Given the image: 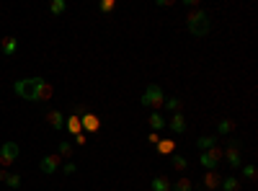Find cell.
Listing matches in <instances>:
<instances>
[{"mask_svg": "<svg viewBox=\"0 0 258 191\" xmlns=\"http://www.w3.org/2000/svg\"><path fill=\"white\" fill-rule=\"evenodd\" d=\"M140 104L142 106H147V109H155V111H160L163 109V104H165V93H163V88L160 85H147L145 88V93H142V98H140Z\"/></svg>", "mask_w": 258, "mask_h": 191, "instance_id": "obj_3", "label": "cell"}, {"mask_svg": "<svg viewBox=\"0 0 258 191\" xmlns=\"http://www.w3.org/2000/svg\"><path fill=\"white\" fill-rule=\"evenodd\" d=\"M232 129H235V121L232 119H222L217 124V134H230Z\"/></svg>", "mask_w": 258, "mask_h": 191, "instance_id": "obj_23", "label": "cell"}, {"mask_svg": "<svg viewBox=\"0 0 258 191\" xmlns=\"http://www.w3.org/2000/svg\"><path fill=\"white\" fill-rule=\"evenodd\" d=\"M243 176L248 178V181H256V168L253 165H243Z\"/></svg>", "mask_w": 258, "mask_h": 191, "instance_id": "obj_28", "label": "cell"}, {"mask_svg": "<svg viewBox=\"0 0 258 191\" xmlns=\"http://www.w3.org/2000/svg\"><path fill=\"white\" fill-rule=\"evenodd\" d=\"M16 49H18L16 37H3V39H0V52H3V57H13Z\"/></svg>", "mask_w": 258, "mask_h": 191, "instance_id": "obj_9", "label": "cell"}, {"mask_svg": "<svg viewBox=\"0 0 258 191\" xmlns=\"http://www.w3.org/2000/svg\"><path fill=\"white\" fill-rule=\"evenodd\" d=\"M65 129H67V132H70V134H75V137H77V134H80V132H83V124H80V116H77V114H73V116H67V119H65Z\"/></svg>", "mask_w": 258, "mask_h": 191, "instance_id": "obj_12", "label": "cell"}, {"mask_svg": "<svg viewBox=\"0 0 258 191\" xmlns=\"http://www.w3.org/2000/svg\"><path fill=\"white\" fill-rule=\"evenodd\" d=\"M199 150H209V148H215V145H217V137H215V134H204V137H199Z\"/></svg>", "mask_w": 258, "mask_h": 191, "instance_id": "obj_18", "label": "cell"}, {"mask_svg": "<svg viewBox=\"0 0 258 191\" xmlns=\"http://www.w3.org/2000/svg\"><path fill=\"white\" fill-rule=\"evenodd\" d=\"M168 111H173V114H181V98H165V104H163Z\"/></svg>", "mask_w": 258, "mask_h": 191, "instance_id": "obj_22", "label": "cell"}, {"mask_svg": "<svg viewBox=\"0 0 258 191\" xmlns=\"http://www.w3.org/2000/svg\"><path fill=\"white\" fill-rule=\"evenodd\" d=\"M80 124H83V129H85V132H98L101 121H98V116H96V114H91V111H88L85 116H80Z\"/></svg>", "mask_w": 258, "mask_h": 191, "instance_id": "obj_11", "label": "cell"}, {"mask_svg": "<svg viewBox=\"0 0 258 191\" xmlns=\"http://www.w3.org/2000/svg\"><path fill=\"white\" fill-rule=\"evenodd\" d=\"M57 155H60V158H70V155H73V142L62 140L60 148H57Z\"/></svg>", "mask_w": 258, "mask_h": 191, "instance_id": "obj_25", "label": "cell"}, {"mask_svg": "<svg viewBox=\"0 0 258 191\" xmlns=\"http://www.w3.org/2000/svg\"><path fill=\"white\" fill-rule=\"evenodd\" d=\"M39 80L41 77H24V80L13 83V93L24 101H37V91H39Z\"/></svg>", "mask_w": 258, "mask_h": 191, "instance_id": "obj_2", "label": "cell"}, {"mask_svg": "<svg viewBox=\"0 0 258 191\" xmlns=\"http://www.w3.org/2000/svg\"><path fill=\"white\" fill-rule=\"evenodd\" d=\"M176 150V142L173 140H160L158 142V155H171Z\"/></svg>", "mask_w": 258, "mask_h": 191, "instance_id": "obj_19", "label": "cell"}, {"mask_svg": "<svg viewBox=\"0 0 258 191\" xmlns=\"http://www.w3.org/2000/svg\"><path fill=\"white\" fill-rule=\"evenodd\" d=\"M240 148H243V142H240V140H230V142H227V150H222V153H225V160H227L230 168H243Z\"/></svg>", "mask_w": 258, "mask_h": 191, "instance_id": "obj_6", "label": "cell"}, {"mask_svg": "<svg viewBox=\"0 0 258 191\" xmlns=\"http://www.w3.org/2000/svg\"><path fill=\"white\" fill-rule=\"evenodd\" d=\"M114 8H116V3H114V0H104V3L98 5V10H101V13H111Z\"/></svg>", "mask_w": 258, "mask_h": 191, "instance_id": "obj_27", "label": "cell"}, {"mask_svg": "<svg viewBox=\"0 0 258 191\" xmlns=\"http://www.w3.org/2000/svg\"><path fill=\"white\" fill-rule=\"evenodd\" d=\"M52 93H54L52 83H47V80L41 77V80H39V91H37V101H49V98H52Z\"/></svg>", "mask_w": 258, "mask_h": 191, "instance_id": "obj_13", "label": "cell"}, {"mask_svg": "<svg viewBox=\"0 0 258 191\" xmlns=\"http://www.w3.org/2000/svg\"><path fill=\"white\" fill-rule=\"evenodd\" d=\"M171 168H173V171H178V173H184L188 168V160L184 158V155H176V158L171 160Z\"/></svg>", "mask_w": 258, "mask_h": 191, "instance_id": "obj_21", "label": "cell"}, {"mask_svg": "<svg viewBox=\"0 0 258 191\" xmlns=\"http://www.w3.org/2000/svg\"><path fill=\"white\" fill-rule=\"evenodd\" d=\"M5 186H10V189H18L21 186V176L18 173H10V171H5V181H3Z\"/></svg>", "mask_w": 258, "mask_h": 191, "instance_id": "obj_24", "label": "cell"}, {"mask_svg": "<svg viewBox=\"0 0 258 191\" xmlns=\"http://www.w3.org/2000/svg\"><path fill=\"white\" fill-rule=\"evenodd\" d=\"M62 171H65L67 176H73V173H75V163H65V165H62Z\"/></svg>", "mask_w": 258, "mask_h": 191, "instance_id": "obj_29", "label": "cell"}, {"mask_svg": "<svg viewBox=\"0 0 258 191\" xmlns=\"http://www.w3.org/2000/svg\"><path fill=\"white\" fill-rule=\"evenodd\" d=\"M191 181H188V178H178V181L171 186V191H191Z\"/></svg>", "mask_w": 258, "mask_h": 191, "instance_id": "obj_26", "label": "cell"}, {"mask_svg": "<svg viewBox=\"0 0 258 191\" xmlns=\"http://www.w3.org/2000/svg\"><path fill=\"white\" fill-rule=\"evenodd\" d=\"M220 184H222V176H220L217 171H207V173H204V178H201V186H207L209 191L220 189Z\"/></svg>", "mask_w": 258, "mask_h": 191, "instance_id": "obj_10", "label": "cell"}, {"mask_svg": "<svg viewBox=\"0 0 258 191\" xmlns=\"http://www.w3.org/2000/svg\"><path fill=\"white\" fill-rule=\"evenodd\" d=\"M147 124H150L155 132H160V129H165V124H168V121L160 116V111H152V114H150V119H147Z\"/></svg>", "mask_w": 258, "mask_h": 191, "instance_id": "obj_14", "label": "cell"}, {"mask_svg": "<svg viewBox=\"0 0 258 191\" xmlns=\"http://www.w3.org/2000/svg\"><path fill=\"white\" fill-rule=\"evenodd\" d=\"M171 129H173L176 134H184V132H186V119H184L181 114H173V116H171Z\"/></svg>", "mask_w": 258, "mask_h": 191, "instance_id": "obj_16", "label": "cell"}, {"mask_svg": "<svg viewBox=\"0 0 258 191\" xmlns=\"http://www.w3.org/2000/svg\"><path fill=\"white\" fill-rule=\"evenodd\" d=\"M60 165H62V158H60V155H57V153H49V155H47V158H44V160H41V171H44V173H47V176H49V173H54V171H57V168H60Z\"/></svg>", "mask_w": 258, "mask_h": 191, "instance_id": "obj_7", "label": "cell"}, {"mask_svg": "<svg viewBox=\"0 0 258 191\" xmlns=\"http://www.w3.org/2000/svg\"><path fill=\"white\" fill-rule=\"evenodd\" d=\"M150 186H152V191H171V186H173V184L168 181L165 176H155Z\"/></svg>", "mask_w": 258, "mask_h": 191, "instance_id": "obj_15", "label": "cell"}, {"mask_svg": "<svg viewBox=\"0 0 258 191\" xmlns=\"http://www.w3.org/2000/svg\"><path fill=\"white\" fill-rule=\"evenodd\" d=\"M18 155H21V148L16 142H3V145H0V168L8 171V168L16 163Z\"/></svg>", "mask_w": 258, "mask_h": 191, "instance_id": "obj_5", "label": "cell"}, {"mask_svg": "<svg viewBox=\"0 0 258 191\" xmlns=\"http://www.w3.org/2000/svg\"><path fill=\"white\" fill-rule=\"evenodd\" d=\"M65 10H67V3H65V0H52V3H49V13H52V16H62Z\"/></svg>", "mask_w": 258, "mask_h": 191, "instance_id": "obj_20", "label": "cell"}, {"mask_svg": "<svg viewBox=\"0 0 258 191\" xmlns=\"http://www.w3.org/2000/svg\"><path fill=\"white\" fill-rule=\"evenodd\" d=\"M47 124L52 127V129H65V116H62V111H57V109H49L47 111Z\"/></svg>", "mask_w": 258, "mask_h": 191, "instance_id": "obj_8", "label": "cell"}, {"mask_svg": "<svg viewBox=\"0 0 258 191\" xmlns=\"http://www.w3.org/2000/svg\"><path fill=\"white\" fill-rule=\"evenodd\" d=\"M3 181H5V171L0 168V184H3Z\"/></svg>", "mask_w": 258, "mask_h": 191, "instance_id": "obj_31", "label": "cell"}, {"mask_svg": "<svg viewBox=\"0 0 258 191\" xmlns=\"http://www.w3.org/2000/svg\"><path fill=\"white\" fill-rule=\"evenodd\" d=\"M147 140H150V142H155V145H158V142H160V137H158V132H152V134H150V137H147Z\"/></svg>", "mask_w": 258, "mask_h": 191, "instance_id": "obj_30", "label": "cell"}, {"mask_svg": "<svg viewBox=\"0 0 258 191\" xmlns=\"http://www.w3.org/2000/svg\"><path fill=\"white\" fill-rule=\"evenodd\" d=\"M222 191H238L240 189V181L235 176H227V178H222V184H220Z\"/></svg>", "mask_w": 258, "mask_h": 191, "instance_id": "obj_17", "label": "cell"}, {"mask_svg": "<svg viewBox=\"0 0 258 191\" xmlns=\"http://www.w3.org/2000/svg\"><path fill=\"white\" fill-rule=\"evenodd\" d=\"M199 160H201V165L207 168V171H217V165L225 160V153H222V148H209V150H201L199 153Z\"/></svg>", "mask_w": 258, "mask_h": 191, "instance_id": "obj_4", "label": "cell"}, {"mask_svg": "<svg viewBox=\"0 0 258 191\" xmlns=\"http://www.w3.org/2000/svg\"><path fill=\"white\" fill-rule=\"evenodd\" d=\"M186 24H188V31L194 34V37H207L212 24H209V16L204 8H194L186 13Z\"/></svg>", "mask_w": 258, "mask_h": 191, "instance_id": "obj_1", "label": "cell"}]
</instances>
